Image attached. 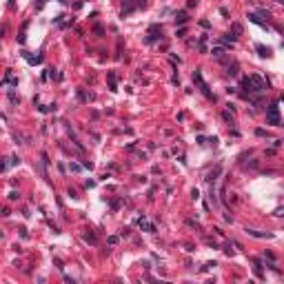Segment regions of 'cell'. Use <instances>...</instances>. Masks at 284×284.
<instances>
[{
	"instance_id": "6da1fadb",
	"label": "cell",
	"mask_w": 284,
	"mask_h": 284,
	"mask_svg": "<svg viewBox=\"0 0 284 284\" xmlns=\"http://www.w3.org/2000/svg\"><path fill=\"white\" fill-rule=\"evenodd\" d=\"M193 80L198 82V87H200V91H202L204 95H207L209 100H215V95H213L211 91H209V84H207V82L202 80V73H200V71H195V73H193Z\"/></svg>"
},
{
	"instance_id": "7a4b0ae2",
	"label": "cell",
	"mask_w": 284,
	"mask_h": 284,
	"mask_svg": "<svg viewBox=\"0 0 284 284\" xmlns=\"http://www.w3.org/2000/svg\"><path fill=\"white\" fill-rule=\"evenodd\" d=\"M266 124H273V127H277V124H280L277 104H271V107H269V111H266Z\"/></svg>"
},
{
	"instance_id": "3957f363",
	"label": "cell",
	"mask_w": 284,
	"mask_h": 284,
	"mask_svg": "<svg viewBox=\"0 0 284 284\" xmlns=\"http://www.w3.org/2000/svg\"><path fill=\"white\" fill-rule=\"evenodd\" d=\"M249 78H251V82H253V91H264L266 89V82L260 76H249Z\"/></svg>"
},
{
	"instance_id": "277c9868",
	"label": "cell",
	"mask_w": 284,
	"mask_h": 284,
	"mask_svg": "<svg viewBox=\"0 0 284 284\" xmlns=\"http://www.w3.org/2000/svg\"><path fill=\"white\" fill-rule=\"evenodd\" d=\"M242 91H249V93L253 91V82H251V78H242Z\"/></svg>"
},
{
	"instance_id": "5b68a950",
	"label": "cell",
	"mask_w": 284,
	"mask_h": 284,
	"mask_svg": "<svg viewBox=\"0 0 284 284\" xmlns=\"http://www.w3.org/2000/svg\"><path fill=\"white\" fill-rule=\"evenodd\" d=\"M249 20H251V22H255V25H260L262 29H266V22H262V20H260V16H258V14H249Z\"/></svg>"
},
{
	"instance_id": "8992f818",
	"label": "cell",
	"mask_w": 284,
	"mask_h": 284,
	"mask_svg": "<svg viewBox=\"0 0 284 284\" xmlns=\"http://www.w3.org/2000/svg\"><path fill=\"white\" fill-rule=\"evenodd\" d=\"M255 49L260 51V56H262V58H266V56L271 53V49H269V47H264V44H258V47H255Z\"/></svg>"
},
{
	"instance_id": "52a82bcc",
	"label": "cell",
	"mask_w": 284,
	"mask_h": 284,
	"mask_svg": "<svg viewBox=\"0 0 284 284\" xmlns=\"http://www.w3.org/2000/svg\"><path fill=\"white\" fill-rule=\"evenodd\" d=\"M175 22H178V25H184V22H186V14H184V11L175 14Z\"/></svg>"
},
{
	"instance_id": "ba28073f",
	"label": "cell",
	"mask_w": 284,
	"mask_h": 284,
	"mask_svg": "<svg viewBox=\"0 0 284 284\" xmlns=\"http://www.w3.org/2000/svg\"><path fill=\"white\" fill-rule=\"evenodd\" d=\"M249 233H251L253 237H273L271 233H258V231H253V229H249Z\"/></svg>"
},
{
	"instance_id": "9c48e42d",
	"label": "cell",
	"mask_w": 284,
	"mask_h": 284,
	"mask_svg": "<svg viewBox=\"0 0 284 284\" xmlns=\"http://www.w3.org/2000/svg\"><path fill=\"white\" fill-rule=\"evenodd\" d=\"M84 240H87V242H91V244H93V242H95V235L91 233V231H89V233H84Z\"/></svg>"
},
{
	"instance_id": "30bf717a",
	"label": "cell",
	"mask_w": 284,
	"mask_h": 284,
	"mask_svg": "<svg viewBox=\"0 0 284 284\" xmlns=\"http://www.w3.org/2000/svg\"><path fill=\"white\" fill-rule=\"evenodd\" d=\"M211 53H213V56H222V53H224V49H222V47H215Z\"/></svg>"
},
{
	"instance_id": "8fae6325",
	"label": "cell",
	"mask_w": 284,
	"mask_h": 284,
	"mask_svg": "<svg viewBox=\"0 0 284 284\" xmlns=\"http://www.w3.org/2000/svg\"><path fill=\"white\" fill-rule=\"evenodd\" d=\"M226 73H229V76H235V73H237V67H235V65L229 67V71H226Z\"/></svg>"
},
{
	"instance_id": "7c38bea8",
	"label": "cell",
	"mask_w": 284,
	"mask_h": 284,
	"mask_svg": "<svg viewBox=\"0 0 284 284\" xmlns=\"http://www.w3.org/2000/svg\"><path fill=\"white\" fill-rule=\"evenodd\" d=\"M213 266H215V262H207V264H204V269H202V271H211Z\"/></svg>"
},
{
	"instance_id": "4fadbf2b",
	"label": "cell",
	"mask_w": 284,
	"mask_h": 284,
	"mask_svg": "<svg viewBox=\"0 0 284 284\" xmlns=\"http://www.w3.org/2000/svg\"><path fill=\"white\" fill-rule=\"evenodd\" d=\"M80 169H82V167H80V164H76V162H71V171H76V173H78V171H80Z\"/></svg>"
},
{
	"instance_id": "5bb4252c",
	"label": "cell",
	"mask_w": 284,
	"mask_h": 284,
	"mask_svg": "<svg viewBox=\"0 0 284 284\" xmlns=\"http://www.w3.org/2000/svg\"><path fill=\"white\" fill-rule=\"evenodd\" d=\"M195 2H198V0H189V2H186V7H195Z\"/></svg>"
},
{
	"instance_id": "9a60e30c",
	"label": "cell",
	"mask_w": 284,
	"mask_h": 284,
	"mask_svg": "<svg viewBox=\"0 0 284 284\" xmlns=\"http://www.w3.org/2000/svg\"><path fill=\"white\" fill-rule=\"evenodd\" d=\"M277 2H280V5H284V0H277Z\"/></svg>"
},
{
	"instance_id": "2e32d148",
	"label": "cell",
	"mask_w": 284,
	"mask_h": 284,
	"mask_svg": "<svg viewBox=\"0 0 284 284\" xmlns=\"http://www.w3.org/2000/svg\"><path fill=\"white\" fill-rule=\"evenodd\" d=\"M282 102H284V95H282Z\"/></svg>"
}]
</instances>
